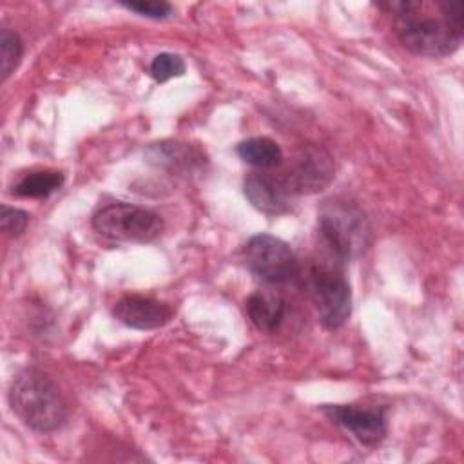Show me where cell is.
<instances>
[{
  "instance_id": "e0dca14e",
  "label": "cell",
  "mask_w": 464,
  "mask_h": 464,
  "mask_svg": "<svg viewBox=\"0 0 464 464\" xmlns=\"http://www.w3.org/2000/svg\"><path fill=\"white\" fill-rule=\"evenodd\" d=\"M27 223H29V214L25 210L2 205L0 227L5 236H9V237L20 236L27 228Z\"/></svg>"
},
{
  "instance_id": "30bf717a",
  "label": "cell",
  "mask_w": 464,
  "mask_h": 464,
  "mask_svg": "<svg viewBox=\"0 0 464 464\" xmlns=\"http://www.w3.org/2000/svg\"><path fill=\"white\" fill-rule=\"evenodd\" d=\"M112 314L120 323L136 330L160 328L167 324L172 317V310L165 303L154 297L136 295V294L121 297L114 304Z\"/></svg>"
},
{
  "instance_id": "4fadbf2b",
  "label": "cell",
  "mask_w": 464,
  "mask_h": 464,
  "mask_svg": "<svg viewBox=\"0 0 464 464\" xmlns=\"http://www.w3.org/2000/svg\"><path fill=\"white\" fill-rule=\"evenodd\" d=\"M237 156L261 170H270L274 167H279L283 163V150L281 147L266 136H254L248 140H243L236 147Z\"/></svg>"
},
{
  "instance_id": "2e32d148",
  "label": "cell",
  "mask_w": 464,
  "mask_h": 464,
  "mask_svg": "<svg viewBox=\"0 0 464 464\" xmlns=\"http://www.w3.org/2000/svg\"><path fill=\"white\" fill-rule=\"evenodd\" d=\"M185 62L179 54L174 53H160L154 56L149 67V74L158 82L163 83L170 78H178L185 74Z\"/></svg>"
},
{
  "instance_id": "8992f818",
  "label": "cell",
  "mask_w": 464,
  "mask_h": 464,
  "mask_svg": "<svg viewBox=\"0 0 464 464\" xmlns=\"http://www.w3.org/2000/svg\"><path fill=\"white\" fill-rule=\"evenodd\" d=\"M246 268L266 283H286L297 277L299 261L283 239L270 234H256L243 246Z\"/></svg>"
},
{
  "instance_id": "7a4b0ae2",
  "label": "cell",
  "mask_w": 464,
  "mask_h": 464,
  "mask_svg": "<svg viewBox=\"0 0 464 464\" xmlns=\"http://www.w3.org/2000/svg\"><path fill=\"white\" fill-rule=\"evenodd\" d=\"M9 404L14 415L31 430L49 433L67 419V404L54 381L40 370L20 372L9 388Z\"/></svg>"
},
{
  "instance_id": "6da1fadb",
  "label": "cell",
  "mask_w": 464,
  "mask_h": 464,
  "mask_svg": "<svg viewBox=\"0 0 464 464\" xmlns=\"http://www.w3.org/2000/svg\"><path fill=\"white\" fill-rule=\"evenodd\" d=\"M399 42L419 56L444 58L455 53L464 36L460 0H410L392 4Z\"/></svg>"
},
{
  "instance_id": "9c48e42d",
  "label": "cell",
  "mask_w": 464,
  "mask_h": 464,
  "mask_svg": "<svg viewBox=\"0 0 464 464\" xmlns=\"http://www.w3.org/2000/svg\"><path fill=\"white\" fill-rule=\"evenodd\" d=\"M243 190L254 208L270 216L288 212L294 198L281 176L272 172H250L245 178Z\"/></svg>"
},
{
  "instance_id": "5bb4252c",
  "label": "cell",
  "mask_w": 464,
  "mask_h": 464,
  "mask_svg": "<svg viewBox=\"0 0 464 464\" xmlns=\"http://www.w3.org/2000/svg\"><path fill=\"white\" fill-rule=\"evenodd\" d=\"M63 183V174L58 170H34L25 174L13 192L20 198H47Z\"/></svg>"
},
{
  "instance_id": "7c38bea8",
  "label": "cell",
  "mask_w": 464,
  "mask_h": 464,
  "mask_svg": "<svg viewBox=\"0 0 464 464\" xmlns=\"http://www.w3.org/2000/svg\"><path fill=\"white\" fill-rule=\"evenodd\" d=\"M246 315L250 317L252 324L266 334H274L279 324L283 323L286 303L279 294L274 292H254L248 295L246 303Z\"/></svg>"
},
{
  "instance_id": "3957f363",
  "label": "cell",
  "mask_w": 464,
  "mask_h": 464,
  "mask_svg": "<svg viewBox=\"0 0 464 464\" xmlns=\"http://www.w3.org/2000/svg\"><path fill=\"white\" fill-rule=\"evenodd\" d=\"M317 234L328 254L341 263L361 256L372 241L364 210L344 198L324 201L317 216Z\"/></svg>"
},
{
  "instance_id": "8fae6325",
  "label": "cell",
  "mask_w": 464,
  "mask_h": 464,
  "mask_svg": "<svg viewBox=\"0 0 464 464\" xmlns=\"http://www.w3.org/2000/svg\"><path fill=\"white\" fill-rule=\"evenodd\" d=\"M149 161L170 170H192L205 161L199 149L183 141H161L154 143L147 150Z\"/></svg>"
},
{
  "instance_id": "52a82bcc",
  "label": "cell",
  "mask_w": 464,
  "mask_h": 464,
  "mask_svg": "<svg viewBox=\"0 0 464 464\" xmlns=\"http://www.w3.org/2000/svg\"><path fill=\"white\" fill-rule=\"evenodd\" d=\"M279 176L292 196L315 194L332 183L335 161L324 147L306 143L294 152L288 167Z\"/></svg>"
},
{
  "instance_id": "ba28073f",
  "label": "cell",
  "mask_w": 464,
  "mask_h": 464,
  "mask_svg": "<svg viewBox=\"0 0 464 464\" xmlns=\"http://www.w3.org/2000/svg\"><path fill=\"white\" fill-rule=\"evenodd\" d=\"M323 411L352 433L364 446H377L388 431V420L384 408L377 406H357V404H334L324 406Z\"/></svg>"
},
{
  "instance_id": "277c9868",
  "label": "cell",
  "mask_w": 464,
  "mask_h": 464,
  "mask_svg": "<svg viewBox=\"0 0 464 464\" xmlns=\"http://www.w3.org/2000/svg\"><path fill=\"white\" fill-rule=\"evenodd\" d=\"M301 286L314 303L319 321L328 330L346 323L352 314V290L343 274L341 261H312L297 272Z\"/></svg>"
},
{
  "instance_id": "ac0fdd59",
  "label": "cell",
  "mask_w": 464,
  "mask_h": 464,
  "mask_svg": "<svg viewBox=\"0 0 464 464\" xmlns=\"http://www.w3.org/2000/svg\"><path fill=\"white\" fill-rule=\"evenodd\" d=\"M129 11L138 13L140 16L147 18H167L172 14V5L163 0H132V2H120Z\"/></svg>"
},
{
  "instance_id": "9a60e30c",
  "label": "cell",
  "mask_w": 464,
  "mask_h": 464,
  "mask_svg": "<svg viewBox=\"0 0 464 464\" xmlns=\"http://www.w3.org/2000/svg\"><path fill=\"white\" fill-rule=\"evenodd\" d=\"M24 53V44L22 38L16 31H11L7 27H4L0 31V58H2V82H5L9 78V74L16 69V65L20 63Z\"/></svg>"
},
{
  "instance_id": "5b68a950",
  "label": "cell",
  "mask_w": 464,
  "mask_h": 464,
  "mask_svg": "<svg viewBox=\"0 0 464 464\" xmlns=\"http://www.w3.org/2000/svg\"><path fill=\"white\" fill-rule=\"evenodd\" d=\"M92 228L112 241H152L163 232V219L158 212L125 203L114 201L92 214Z\"/></svg>"
}]
</instances>
